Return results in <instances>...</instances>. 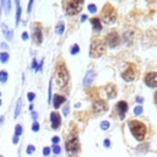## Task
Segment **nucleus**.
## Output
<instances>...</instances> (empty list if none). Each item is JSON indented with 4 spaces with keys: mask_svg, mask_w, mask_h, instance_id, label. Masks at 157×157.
<instances>
[{
    "mask_svg": "<svg viewBox=\"0 0 157 157\" xmlns=\"http://www.w3.org/2000/svg\"><path fill=\"white\" fill-rule=\"evenodd\" d=\"M105 42L110 48H115L120 43V37L115 31H112L105 36Z\"/></svg>",
    "mask_w": 157,
    "mask_h": 157,
    "instance_id": "obj_8",
    "label": "nucleus"
},
{
    "mask_svg": "<svg viewBox=\"0 0 157 157\" xmlns=\"http://www.w3.org/2000/svg\"><path fill=\"white\" fill-rule=\"evenodd\" d=\"M104 42L98 38V37H93L91 39V47H90V56L91 58H99L103 55L104 53Z\"/></svg>",
    "mask_w": 157,
    "mask_h": 157,
    "instance_id": "obj_3",
    "label": "nucleus"
},
{
    "mask_svg": "<svg viewBox=\"0 0 157 157\" xmlns=\"http://www.w3.org/2000/svg\"><path fill=\"white\" fill-rule=\"evenodd\" d=\"M93 78H94V71H93V70L87 71V74L85 75V78H83V86H85V87H88V86L92 83Z\"/></svg>",
    "mask_w": 157,
    "mask_h": 157,
    "instance_id": "obj_14",
    "label": "nucleus"
},
{
    "mask_svg": "<svg viewBox=\"0 0 157 157\" xmlns=\"http://www.w3.org/2000/svg\"><path fill=\"white\" fill-rule=\"evenodd\" d=\"M145 82L150 87H157V72H150L145 77Z\"/></svg>",
    "mask_w": 157,
    "mask_h": 157,
    "instance_id": "obj_12",
    "label": "nucleus"
},
{
    "mask_svg": "<svg viewBox=\"0 0 157 157\" xmlns=\"http://www.w3.org/2000/svg\"><path fill=\"white\" fill-rule=\"evenodd\" d=\"M65 148H66V152L67 155L70 156H74L76 155L78 151H80V142H78V137L74 134H71L69 136V139L66 140L65 142Z\"/></svg>",
    "mask_w": 157,
    "mask_h": 157,
    "instance_id": "obj_5",
    "label": "nucleus"
},
{
    "mask_svg": "<svg viewBox=\"0 0 157 157\" xmlns=\"http://www.w3.org/2000/svg\"><path fill=\"white\" fill-rule=\"evenodd\" d=\"M107 96H108V98H114L115 97V87L113 85L107 86Z\"/></svg>",
    "mask_w": 157,
    "mask_h": 157,
    "instance_id": "obj_20",
    "label": "nucleus"
},
{
    "mask_svg": "<svg viewBox=\"0 0 157 157\" xmlns=\"http://www.w3.org/2000/svg\"><path fill=\"white\" fill-rule=\"evenodd\" d=\"M21 134H22V126L20 124H17L15 126V136H21Z\"/></svg>",
    "mask_w": 157,
    "mask_h": 157,
    "instance_id": "obj_26",
    "label": "nucleus"
},
{
    "mask_svg": "<svg viewBox=\"0 0 157 157\" xmlns=\"http://www.w3.org/2000/svg\"><path fill=\"white\" fill-rule=\"evenodd\" d=\"M55 32H56V34H59V36H61V34L64 33V22H63V21H60V22L56 25Z\"/></svg>",
    "mask_w": 157,
    "mask_h": 157,
    "instance_id": "obj_21",
    "label": "nucleus"
},
{
    "mask_svg": "<svg viewBox=\"0 0 157 157\" xmlns=\"http://www.w3.org/2000/svg\"><path fill=\"white\" fill-rule=\"evenodd\" d=\"M134 113H135L136 115H139V114H141V113H142V107H140V105H137V107H135V109H134Z\"/></svg>",
    "mask_w": 157,
    "mask_h": 157,
    "instance_id": "obj_32",
    "label": "nucleus"
},
{
    "mask_svg": "<svg viewBox=\"0 0 157 157\" xmlns=\"http://www.w3.org/2000/svg\"><path fill=\"white\" fill-rule=\"evenodd\" d=\"M52 142H53V145H58L60 142V137L59 136H53L52 137Z\"/></svg>",
    "mask_w": 157,
    "mask_h": 157,
    "instance_id": "obj_33",
    "label": "nucleus"
},
{
    "mask_svg": "<svg viewBox=\"0 0 157 157\" xmlns=\"http://www.w3.org/2000/svg\"><path fill=\"white\" fill-rule=\"evenodd\" d=\"M142 101H144V99H142L141 97H137V102H142Z\"/></svg>",
    "mask_w": 157,
    "mask_h": 157,
    "instance_id": "obj_46",
    "label": "nucleus"
},
{
    "mask_svg": "<svg viewBox=\"0 0 157 157\" xmlns=\"http://www.w3.org/2000/svg\"><path fill=\"white\" fill-rule=\"evenodd\" d=\"M85 0H63V7L65 10V13L69 16H74L82 10Z\"/></svg>",
    "mask_w": 157,
    "mask_h": 157,
    "instance_id": "obj_2",
    "label": "nucleus"
},
{
    "mask_svg": "<svg viewBox=\"0 0 157 157\" xmlns=\"http://www.w3.org/2000/svg\"><path fill=\"white\" fill-rule=\"evenodd\" d=\"M9 60V54L6 52H1L0 53V61L1 63H6Z\"/></svg>",
    "mask_w": 157,
    "mask_h": 157,
    "instance_id": "obj_23",
    "label": "nucleus"
},
{
    "mask_svg": "<svg viewBox=\"0 0 157 157\" xmlns=\"http://www.w3.org/2000/svg\"><path fill=\"white\" fill-rule=\"evenodd\" d=\"M12 142H13V144H17V142H18V136H15V135H13V137H12Z\"/></svg>",
    "mask_w": 157,
    "mask_h": 157,
    "instance_id": "obj_41",
    "label": "nucleus"
},
{
    "mask_svg": "<svg viewBox=\"0 0 157 157\" xmlns=\"http://www.w3.org/2000/svg\"><path fill=\"white\" fill-rule=\"evenodd\" d=\"M21 104H22V101H21V98H18V101L16 103V108H15V118H17L21 112Z\"/></svg>",
    "mask_w": 157,
    "mask_h": 157,
    "instance_id": "obj_22",
    "label": "nucleus"
},
{
    "mask_svg": "<svg viewBox=\"0 0 157 157\" xmlns=\"http://www.w3.org/2000/svg\"><path fill=\"white\" fill-rule=\"evenodd\" d=\"M86 18H87V16H86V15H82V17H81V21L83 22V21L86 20Z\"/></svg>",
    "mask_w": 157,
    "mask_h": 157,
    "instance_id": "obj_44",
    "label": "nucleus"
},
{
    "mask_svg": "<svg viewBox=\"0 0 157 157\" xmlns=\"http://www.w3.org/2000/svg\"><path fill=\"white\" fill-rule=\"evenodd\" d=\"M34 150H36V147H34L33 145H28L27 148H26V152H27L28 155H32V153L34 152Z\"/></svg>",
    "mask_w": 157,
    "mask_h": 157,
    "instance_id": "obj_28",
    "label": "nucleus"
},
{
    "mask_svg": "<svg viewBox=\"0 0 157 157\" xmlns=\"http://www.w3.org/2000/svg\"><path fill=\"white\" fill-rule=\"evenodd\" d=\"M69 81H70V74H69L65 64L60 63L56 66V70H55V82H56L58 87L64 88V87H66Z\"/></svg>",
    "mask_w": 157,
    "mask_h": 157,
    "instance_id": "obj_1",
    "label": "nucleus"
},
{
    "mask_svg": "<svg viewBox=\"0 0 157 157\" xmlns=\"http://www.w3.org/2000/svg\"><path fill=\"white\" fill-rule=\"evenodd\" d=\"M16 2V25L20 23V18H21V5H20V0H15Z\"/></svg>",
    "mask_w": 157,
    "mask_h": 157,
    "instance_id": "obj_19",
    "label": "nucleus"
},
{
    "mask_svg": "<svg viewBox=\"0 0 157 157\" xmlns=\"http://www.w3.org/2000/svg\"><path fill=\"white\" fill-rule=\"evenodd\" d=\"M52 101V81H49V87H48V103Z\"/></svg>",
    "mask_w": 157,
    "mask_h": 157,
    "instance_id": "obj_27",
    "label": "nucleus"
},
{
    "mask_svg": "<svg viewBox=\"0 0 157 157\" xmlns=\"http://www.w3.org/2000/svg\"><path fill=\"white\" fill-rule=\"evenodd\" d=\"M1 9L5 10V13H10V11H11V0H1Z\"/></svg>",
    "mask_w": 157,
    "mask_h": 157,
    "instance_id": "obj_18",
    "label": "nucleus"
},
{
    "mask_svg": "<svg viewBox=\"0 0 157 157\" xmlns=\"http://www.w3.org/2000/svg\"><path fill=\"white\" fill-rule=\"evenodd\" d=\"M37 66H38V65H37V61L33 59V60H32V65H31V67L34 69V70H37Z\"/></svg>",
    "mask_w": 157,
    "mask_h": 157,
    "instance_id": "obj_39",
    "label": "nucleus"
},
{
    "mask_svg": "<svg viewBox=\"0 0 157 157\" xmlns=\"http://www.w3.org/2000/svg\"><path fill=\"white\" fill-rule=\"evenodd\" d=\"M32 4H33V0H29V2H28V5H27V12H28V13H29L31 10H32Z\"/></svg>",
    "mask_w": 157,
    "mask_h": 157,
    "instance_id": "obj_38",
    "label": "nucleus"
},
{
    "mask_svg": "<svg viewBox=\"0 0 157 157\" xmlns=\"http://www.w3.org/2000/svg\"><path fill=\"white\" fill-rule=\"evenodd\" d=\"M104 146L105 147H109L110 146V141L109 140H104Z\"/></svg>",
    "mask_w": 157,
    "mask_h": 157,
    "instance_id": "obj_43",
    "label": "nucleus"
},
{
    "mask_svg": "<svg viewBox=\"0 0 157 157\" xmlns=\"http://www.w3.org/2000/svg\"><path fill=\"white\" fill-rule=\"evenodd\" d=\"M66 101V98L64 97V96H59V94H55L54 96V98H53V105H54V108L55 109H58L64 102Z\"/></svg>",
    "mask_w": 157,
    "mask_h": 157,
    "instance_id": "obj_15",
    "label": "nucleus"
},
{
    "mask_svg": "<svg viewBox=\"0 0 157 157\" xmlns=\"http://www.w3.org/2000/svg\"><path fill=\"white\" fill-rule=\"evenodd\" d=\"M155 102H156V103H157V92H156V93H155Z\"/></svg>",
    "mask_w": 157,
    "mask_h": 157,
    "instance_id": "obj_47",
    "label": "nucleus"
},
{
    "mask_svg": "<svg viewBox=\"0 0 157 157\" xmlns=\"http://www.w3.org/2000/svg\"><path fill=\"white\" fill-rule=\"evenodd\" d=\"M32 39L33 42L39 45L42 44V39H43V36H42V29H40V25L39 23H33L32 26Z\"/></svg>",
    "mask_w": 157,
    "mask_h": 157,
    "instance_id": "obj_7",
    "label": "nucleus"
},
{
    "mask_svg": "<svg viewBox=\"0 0 157 157\" xmlns=\"http://www.w3.org/2000/svg\"><path fill=\"white\" fill-rule=\"evenodd\" d=\"M50 123H52V129H54V130L59 129V126L61 125V117L59 115V113H56V112L50 113Z\"/></svg>",
    "mask_w": 157,
    "mask_h": 157,
    "instance_id": "obj_10",
    "label": "nucleus"
},
{
    "mask_svg": "<svg viewBox=\"0 0 157 157\" xmlns=\"http://www.w3.org/2000/svg\"><path fill=\"white\" fill-rule=\"evenodd\" d=\"M87 9H88V11H90V12H92V13H94V12L97 11V7H96V5H94V4H90Z\"/></svg>",
    "mask_w": 157,
    "mask_h": 157,
    "instance_id": "obj_31",
    "label": "nucleus"
},
{
    "mask_svg": "<svg viewBox=\"0 0 157 157\" xmlns=\"http://www.w3.org/2000/svg\"><path fill=\"white\" fill-rule=\"evenodd\" d=\"M32 130H33V131H38V130H39V123L34 121L33 125H32Z\"/></svg>",
    "mask_w": 157,
    "mask_h": 157,
    "instance_id": "obj_36",
    "label": "nucleus"
},
{
    "mask_svg": "<svg viewBox=\"0 0 157 157\" xmlns=\"http://www.w3.org/2000/svg\"><path fill=\"white\" fill-rule=\"evenodd\" d=\"M69 112H70V105H69V104H66V105L64 107V109H63V114H64V115H67V114H69Z\"/></svg>",
    "mask_w": 157,
    "mask_h": 157,
    "instance_id": "obj_35",
    "label": "nucleus"
},
{
    "mask_svg": "<svg viewBox=\"0 0 157 157\" xmlns=\"http://www.w3.org/2000/svg\"><path fill=\"white\" fill-rule=\"evenodd\" d=\"M50 151H52L50 147H44V148H43V155H44V156H48V155L50 153Z\"/></svg>",
    "mask_w": 157,
    "mask_h": 157,
    "instance_id": "obj_37",
    "label": "nucleus"
},
{
    "mask_svg": "<svg viewBox=\"0 0 157 157\" xmlns=\"http://www.w3.org/2000/svg\"><path fill=\"white\" fill-rule=\"evenodd\" d=\"M107 109H108V105H107V103H105L104 101H102V99H98V101H96V102L93 103V112L97 113V114H101V113L105 112Z\"/></svg>",
    "mask_w": 157,
    "mask_h": 157,
    "instance_id": "obj_9",
    "label": "nucleus"
},
{
    "mask_svg": "<svg viewBox=\"0 0 157 157\" xmlns=\"http://www.w3.org/2000/svg\"><path fill=\"white\" fill-rule=\"evenodd\" d=\"M34 97H36V94H34L33 92H28V93H27V98H28L29 102H32V101L34 99Z\"/></svg>",
    "mask_w": 157,
    "mask_h": 157,
    "instance_id": "obj_34",
    "label": "nucleus"
},
{
    "mask_svg": "<svg viewBox=\"0 0 157 157\" xmlns=\"http://www.w3.org/2000/svg\"><path fill=\"white\" fill-rule=\"evenodd\" d=\"M1 27H2V33H4L5 38H6L7 40H12V38H13V32H12L11 29H9L7 26H6L5 23H2Z\"/></svg>",
    "mask_w": 157,
    "mask_h": 157,
    "instance_id": "obj_17",
    "label": "nucleus"
},
{
    "mask_svg": "<svg viewBox=\"0 0 157 157\" xmlns=\"http://www.w3.org/2000/svg\"><path fill=\"white\" fill-rule=\"evenodd\" d=\"M117 110H118V113H119L120 119H123V118L125 117V113L128 112V103L124 102V101L118 102V104H117Z\"/></svg>",
    "mask_w": 157,
    "mask_h": 157,
    "instance_id": "obj_13",
    "label": "nucleus"
},
{
    "mask_svg": "<svg viewBox=\"0 0 157 157\" xmlns=\"http://www.w3.org/2000/svg\"><path fill=\"white\" fill-rule=\"evenodd\" d=\"M22 38L26 40V39L28 38V33H27V32H23V33H22Z\"/></svg>",
    "mask_w": 157,
    "mask_h": 157,
    "instance_id": "obj_42",
    "label": "nucleus"
},
{
    "mask_svg": "<svg viewBox=\"0 0 157 157\" xmlns=\"http://www.w3.org/2000/svg\"><path fill=\"white\" fill-rule=\"evenodd\" d=\"M108 128H109V121L104 120V121L101 123V129H102V130H107Z\"/></svg>",
    "mask_w": 157,
    "mask_h": 157,
    "instance_id": "obj_30",
    "label": "nucleus"
},
{
    "mask_svg": "<svg viewBox=\"0 0 157 157\" xmlns=\"http://www.w3.org/2000/svg\"><path fill=\"white\" fill-rule=\"evenodd\" d=\"M0 157H4V156H0Z\"/></svg>",
    "mask_w": 157,
    "mask_h": 157,
    "instance_id": "obj_49",
    "label": "nucleus"
},
{
    "mask_svg": "<svg viewBox=\"0 0 157 157\" xmlns=\"http://www.w3.org/2000/svg\"><path fill=\"white\" fill-rule=\"evenodd\" d=\"M0 96H1V93H0Z\"/></svg>",
    "mask_w": 157,
    "mask_h": 157,
    "instance_id": "obj_50",
    "label": "nucleus"
},
{
    "mask_svg": "<svg viewBox=\"0 0 157 157\" xmlns=\"http://www.w3.org/2000/svg\"><path fill=\"white\" fill-rule=\"evenodd\" d=\"M52 151H53L55 155H59L61 150H60V146H59V145H53V147H52Z\"/></svg>",
    "mask_w": 157,
    "mask_h": 157,
    "instance_id": "obj_29",
    "label": "nucleus"
},
{
    "mask_svg": "<svg viewBox=\"0 0 157 157\" xmlns=\"http://www.w3.org/2000/svg\"><path fill=\"white\" fill-rule=\"evenodd\" d=\"M135 76H136V72H135V69L131 65H129V67L124 72H121V77L125 81H132L135 78Z\"/></svg>",
    "mask_w": 157,
    "mask_h": 157,
    "instance_id": "obj_11",
    "label": "nucleus"
},
{
    "mask_svg": "<svg viewBox=\"0 0 157 157\" xmlns=\"http://www.w3.org/2000/svg\"><path fill=\"white\" fill-rule=\"evenodd\" d=\"M129 128L132 132V135L135 136L136 140L141 141L144 140L145 135H146V126L141 123V121H137V120H130L129 121Z\"/></svg>",
    "mask_w": 157,
    "mask_h": 157,
    "instance_id": "obj_4",
    "label": "nucleus"
},
{
    "mask_svg": "<svg viewBox=\"0 0 157 157\" xmlns=\"http://www.w3.org/2000/svg\"><path fill=\"white\" fill-rule=\"evenodd\" d=\"M102 18L105 23H113L117 20V11L110 4H105L102 10Z\"/></svg>",
    "mask_w": 157,
    "mask_h": 157,
    "instance_id": "obj_6",
    "label": "nucleus"
},
{
    "mask_svg": "<svg viewBox=\"0 0 157 157\" xmlns=\"http://www.w3.org/2000/svg\"><path fill=\"white\" fill-rule=\"evenodd\" d=\"M37 118H38V114H37V112H32V119L36 121V120H37Z\"/></svg>",
    "mask_w": 157,
    "mask_h": 157,
    "instance_id": "obj_40",
    "label": "nucleus"
},
{
    "mask_svg": "<svg viewBox=\"0 0 157 157\" xmlns=\"http://www.w3.org/2000/svg\"><path fill=\"white\" fill-rule=\"evenodd\" d=\"M91 23H92V27H93V31L94 32H99L102 29V25H101V20L97 18V17H93L90 20Z\"/></svg>",
    "mask_w": 157,
    "mask_h": 157,
    "instance_id": "obj_16",
    "label": "nucleus"
},
{
    "mask_svg": "<svg viewBox=\"0 0 157 157\" xmlns=\"http://www.w3.org/2000/svg\"><path fill=\"white\" fill-rule=\"evenodd\" d=\"M1 48H4V49H7V45H6L5 43H1Z\"/></svg>",
    "mask_w": 157,
    "mask_h": 157,
    "instance_id": "obj_45",
    "label": "nucleus"
},
{
    "mask_svg": "<svg viewBox=\"0 0 157 157\" xmlns=\"http://www.w3.org/2000/svg\"><path fill=\"white\" fill-rule=\"evenodd\" d=\"M6 81H7V72L2 70V71H0V82L4 83V82H6Z\"/></svg>",
    "mask_w": 157,
    "mask_h": 157,
    "instance_id": "obj_24",
    "label": "nucleus"
},
{
    "mask_svg": "<svg viewBox=\"0 0 157 157\" xmlns=\"http://www.w3.org/2000/svg\"><path fill=\"white\" fill-rule=\"evenodd\" d=\"M0 105H1V99H0Z\"/></svg>",
    "mask_w": 157,
    "mask_h": 157,
    "instance_id": "obj_48",
    "label": "nucleus"
},
{
    "mask_svg": "<svg viewBox=\"0 0 157 157\" xmlns=\"http://www.w3.org/2000/svg\"><path fill=\"white\" fill-rule=\"evenodd\" d=\"M80 52V47H78V44H74L72 47H71V50H70V53L72 54V55H75V54H77Z\"/></svg>",
    "mask_w": 157,
    "mask_h": 157,
    "instance_id": "obj_25",
    "label": "nucleus"
}]
</instances>
